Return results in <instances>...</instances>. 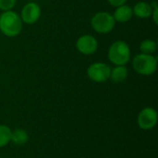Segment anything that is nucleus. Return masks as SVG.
Masks as SVG:
<instances>
[{
    "instance_id": "1",
    "label": "nucleus",
    "mask_w": 158,
    "mask_h": 158,
    "mask_svg": "<svg viewBox=\"0 0 158 158\" xmlns=\"http://www.w3.org/2000/svg\"><path fill=\"white\" fill-rule=\"evenodd\" d=\"M23 22L20 16L13 11H4L0 14V31L7 37L18 36L22 30Z\"/></svg>"
},
{
    "instance_id": "2",
    "label": "nucleus",
    "mask_w": 158,
    "mask_h": 158,
    "mask_svg": "<svg viewBox=\"0 0 158 158\" xmlns=\"http://www.w3.org/2000/svg\"><path fill=\"white\" fill-rule=\"evenodd\" d=\"M107 56L114 65L126 66L131 60V48L125 41H116L110 45Z\"/></svg>"
},
{
    "instance_id": "3",
    "label": "nucleus",
    "mask_w": 158,
    "mask_h": 158,
    "mask_svg": "<svg viewBox=\"0 0 158 158\" xmlns=\"http://www.w3.org/2000/svg\"><path fill=\"white\" fill-rule=\"evenodd\" d=\"M133 69L140 75L151 76L157 69V57L150 55L141 53L134 56L132 60Z\"/></svg>"
},
{
    "instance_id": "4",
    "label": "nucleus",
    "mask_w": 158,
    "mask_h": 158,
    "mask_svg": "<svg viewBox=\"0 0 158 158\" xmlns=\"http://www.w3.org/2000/svg\"><path fill=\"white\" fill-rule=\"evenodd\" d=\"M91 25L96 32L106 34L114 30L116 26V20L114 19L113 15L109 12L101 11L93 16L91 19Z\"/></svg>"
},
{
    "instance_id": "5",
    "label": "nucleus",
    "mask_w": 158,
    "mask_h": 158,
    "mask_svg": "<svg viewBox=\"0 0 158 158\" xmlns=\"http://www.w3.org/2000/svg\"><path fill=\"white\" fill-rule=\"evenodd\" d=\"M111 68L103 62H95L91 64L87 69L88 78L97 83L106 82L110 79Z\"/></svg>"
},
{
    "instance_id": "6",
    "label": "nucleus",
    "mask_w": 158,
    "mask_h": 158,
    "mask_svg": "<svg viewBox=\"0 0 158 158\" xmlns=\"http://www.w3.org/2000/svg\"><path fill=\"white\" fill-rule=\"evenodd\" d=\"M158 121L157 111L150 106L143 108L137 117V123L140 129L143 131L153 130Z\"/></svg>"
},
{
    "instance_id": "7",
    "label": "nucleus",
    "mask_w": 158,
    "mask_h": 158,
    "mask_svg": "<svg viewBox=\"0 0 158 158\" xmlns=\"http://www.w3.org/2000/svg\"><path fill=\"white\" fill-rule=\"evenodd\" d=\"M76 48L81 54L90 56L97 51L98 41L93 35L84 34L78 38L76 42Z\"/></svg>"
},
{
    "instance_id": "8",
    "label": "nucleus",
    "mask_w": 158,
    "mask_h": 158,
    "mask_svg": "<svg viewBox=\"0 0 158 158\" xmlns=\"http://www.w3.org/2000/svg\"><path fill=\"white\" fill-rule=\"evenodd\" d=\"M41 7L37 3L29 2L22 7L20 19L25 24L31 25L38 21L41 17Z\"/></svg>"
},
{
    "instance_id": "9",
    "label": "nucleus",
    "mask_w": 158,
    "mask_h": 158,
    "mask_svg": "<svg viewBox=\"0 0 158 158\" xmlns=\"http://www.w3.org/2000/svg\"><path fill=\"white\" fill-rule=\"evenodd\" d=\"M133 16L132 12V7L128 6V5H122L119 6H117L113 17L116 22H120V23H125L129 21Z\"/></svg>"
},
{
    "instance_id": "10",
    "label": "nucleus",
    "mask_w": 158,
    "mask_h": 158,
    "mask_svg": "<svg viewBox=\"0 0 158 158\" xmlns=\"http://www.w3.org/2000/svg\"><path fill=\"white\" fill-rule=\"evenodd\" d=\"M152 11H153V7L151 4L144 2V1H140L136 3L134 6L132 7L133 15L140 19L150 18L152 16Z\"/></svg>"
},
{
    "instance_id": "11",
    "label": "nucleus",
    "mask_w": 158,
    "mask_h": 158,
    "mask_svg": "<svg viewBox=\"0 0 158 158\" xmlns=\"http://www.w3.org/2000/svg\"><path fill=\"white\" fill-rule=\"evenodd\" d=\"M129 70L126 66H116L111 69L110 79L116 83H121L128 78Z\"/></svg>"
},
{
    "instance_id": "12",
    "label": "nucleus",
    "mask_w": 158,
    "mask_h": 158,
    "mask_svg": "<svg viewBox=\"0 0 158 158\" xmlns=\"http://www.w3.org/2000/svg\"><path fill=\"white\" fill-rule=\"evenodd\" d=\"M29 141V134L23 129H16L11 133V142L19 146L24 145Z\"/></svg>"
},
{
    "instance_id": "13",
    "label": "nucleus",
    "mask_w": 158,
    "mask_h": 158,
    "mask_svg": "<svg viewBox=\"0 0 158 158\" xmlns=\"http://www.w3.org/2000/svg\"><path fill=\"white\" fill-rule=\"evenodd\" d=\"M12 131L6 125L0 124V148L6 146L11 142Z\"/></svg>"
},
{
    "instance_id": "14",
    "label": "nucleus",
    "mask_w": 158,
    "mask_h": 158,
    "mask_svg": "<svg viewBox=\"0 0 158 158\" xmlns=\"http://www.w3.org/2000/svg\"><path fill=\"white\" fill-rule=\"evenodd\" d=\"M157 49V43L151 39H145L140 44V50L143 54L153 55Z\"/></svg>"
},
{
    "instance_id": "15",
    "label": "nucleus",
    "mask_w": 158,
    "mask_h": 158,
    "mask_svg": "<svg viewBox=\"0 0 158 158\" xmlns=\"http://www.w3.org/2000/svg\"><path fill=\"white\" fill-rule=\"evenodd\" d=\"M16 1L17 0H0V10H11L16 5Z\"/></svg>"
},
{
    "instance_id": "16",
    "label": "nucleus",
    "mask_w": 158,
    "mask_h": 158,
    "mask_svg": "<svg viewBox=\"0 0 158 158\" xmlns=\"http://www.w3.org/2000/svg\"><path fill=\"white\" fill-rule=\"evenodd\" d=\"M107 1L111 6H116V7L119 6H122L127 2V0H107Z\"/></svg>"
}]
</instances>
